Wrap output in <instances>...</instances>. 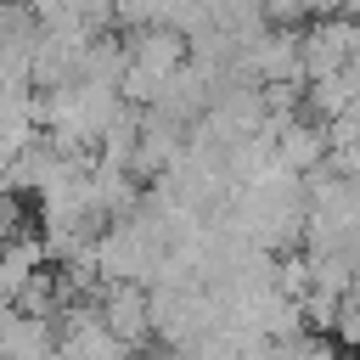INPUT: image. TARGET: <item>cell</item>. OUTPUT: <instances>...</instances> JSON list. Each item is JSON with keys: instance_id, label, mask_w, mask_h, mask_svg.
Instances as JSON below:
<instances>
[{"instance_id": "1", "label": "cell", "mask_w": 360, "mask_h": 360, "mask_svg": "<svg viewBox=\"0 0 360 360\" xmlns=\"http://www.w3.org/2000/svg\"><path fill=\"white\" fill-rule=\"evenodd\" d=\"M332 338L343 354H360V287L338 298V315H332Z\"/></svg>"}]
</instances>
